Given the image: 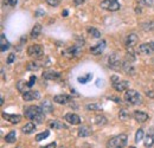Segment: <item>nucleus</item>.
Here are the masks:
<instances>
[{"label": "nucleus", "mask_w": 154, "mask_h": 148, "mask_svg": "<svg viewBox=\"0 0 154 148\" xmlns=\"http://www.w3.org/2000/svg\"><path fill=\"white\" fill-rule=\"evenodd\" d=\"M16 137H17L16 131H14V130H11V131L5 136V141H6L7 143H13V142L16 141Z\"/></svg>", "instance_id": "bb28decb"}, {"label": "nucleus", "mask_w": 154, "mask_h": 148, "mask_svg": "<svg viewBox=\"0 0 154 148\" xmlns=\"http://www.w3.org/2000/svg\"><path fill=\"white\" fill-rule=\"evenodd\" d=\"M125 101L131 104V106H136V104H141L142 103V97L141 95L137 93L136 90H131L128 89L126 93H125V96H123Z\"/></svg>", "instance_id": "7ed1b4c3"}, {"label": "nucleus", "mask_w": 154, "mask_h": 148, "mask_svg": "<svg viewBox=\"0 0 154 148\" xmlns=\"http://www.w3.org/2000/svg\"><path fill=\"white\" fill-rule=\"evenodd\" d=\"M133 117L135 119V121L140 122V123H143L148 120V114L145 113V111H141V110H135L134 114H133Z\"/></svg>", "instance_id": "4468645a"}, {"label": "nucleus", "mask_w": 154, "mask_h": 148, "mask_svg": "<svg viewBox=\"0 0 154 148\" xmlns=\"http://www.w3.org/2000/svg\"><path fill=\"white\" fill-rule=\"evenodd\" d=\"M27 55L31 56V57H35V58H40V57H43V55H44L43 48L39 44L30 45L29 49H27Z\"/></svg>", "instance_id": "423d86ee"}, {"label": "nucleus", "mask_w": 154, "mask_h": 148, "mask_svg": "<svg viewBox=\"0 0 154 148\" xmlns=\"http://www.w3.org/2000/svg\"><path fill=\"white\" fill-rule=\"evenodd\" d=\"M127 141H128V136L126 134H120L109 139L106 146L107 148H123L127 145Z\"/></svg>", "instance_id": "f03ea898"}, {"label": "nucleus", "mask_w": 154, "mask_h": 148, "mask_svg": "<svg viewBox=\"0 0 154 148\" xmlns=\"http://www.w3.org/2000/svg\"><path fill=\"white\" fill-rule=\"evenodd\" d=\"M26 69H27L29 71H37L39 69V65L37 63H35V62H31V63H29V64L26 65Z\"/></svg>", "instance_id": "c9c22d12"}, {"label": "nucleus", "mask_w": 154, "mask_h": 148, "mask_svg": "<svg viewBox=\"0 0 154 148\" xmlns=\"http://www.w3.org/2000/svg\"><path fill=\"white\" fill-rule=\"evenodd\" d=\"M59 148H66V147H63V146H62V147H59Z\"/></svg>", "instance_id": "8fccbe9b"}, {"label": "nucleus", "mask_w": 154, "mask_h": 148, "mask_svg": "<svg viewBox=\"0 0 154 148\" xmlns=\"http://www.w3.org/2000/svg\"><path fill=\"white\" fill-rule=\"evenodd\" d=\"M91 133H93V130H91V128L89 126H82V127H79L77 134H78L79 137H85V136L91 135Z\"/></svg>", "instance_id": "412c9836"}, {"label": "nucleus", "mask_w": 154, "mask_h": 148, "mask_svg": "<svg viewBox=\"0 0 154 148\" xmlns=\"http://www.w3.org/2000/svg\"><path fill=\"white\" fill-rule=\"evenodd\" d=\"M57 147V145H56V142H51V143H49V145H46L45 147L43 148H56Z\"/></svg>", "instance_id": "a19ab883"}, {"label": "nucleus", "mask_w": 154, "mask_h": 148, "mask_svg": "<svg viewBox=\"0 0 154 148\" xmlns=\"http://www.w3.org/2000/svg\"><path fill=\"white\" fill-rule=\"evenodd\" d=\"M85 108L88 110H91V111H97V110H101L102 109V106L100 103H91V104H87Z\"/></svg>", "instance_id": "2f4dec72"}, {"label": "nucleus", "mask_w": 154, "mask_h": 148, "mask_svg": "<svg viewBox=\"0 0 154 148\" xmlns=\"http://www.w3.org/2000/svg\"><path fill=\"white\" fill-rule=\"evenodd\" d=\"M71 96L65 95V94H60V95H56L54 97V102H56L58 104H68L69 102H71Z\"/></svg>", "instance_id": "f8f14e48"}, {"label": "nucleus", "mask_w": 154, "mask_h": 148, "mask_svg": "<svg viewBox=\"0 0 154 148\" xmlns=\"http://www.w3.org/2000/svg\"><path fill=\"white\" fill-rule=\"evenodd\" d=\"M91 78H93V74L88 72V74L83 75V76L77 77V82H78L79 84H87L88 82H90V81H91Z\"/></svg>", "instance_id": "b1692460"}, {"label": "nucleus", "mask_w": 154, "mask_h": 148, "mask_svg": "<svg viewBox=\"0 0 154 148\" xmlns=\"http://www.w3.org/2000/svg\"><path fill=\"white\" fill-rule=\"evenodd\" d=\"M10 1H11V0H5V2H6V5H10Z\"/></svg>", "instance_id": "de8ad7c7"}, {"label": "nucleus", "mask_w": 154, "mask_h": 148, "mask_svg": "<svg viewBox=\"0 0 154 148\" xmlns=\"http://www.w3.org/2000/svg\"><path fill=\"white\" fill-rule=\"evenodd\" d=\"M40 32H42V25H40V24H36V25L33 26L32 31H31V38H32V39L38 38L39 35H40Z\"/></svg>", "instance_id": "393cba45"}, {"label": "nucleus", "mask_w": 154, "mask_h": 148, "mask_svg": "<svg viewBox=\"0 0 154 148\" xmlns=\"http://www.w3.org/2000/svg\"><path fill=\"white\" fill-rule=\"evenodd\" d=\"M26 88H29V85H27V82H24V81H19L18 83H17V89L19 90L20 93H26L27 90H26Z\"/></svg>", "instance_id": "cd10ccee"}, {"label": "nucleus", "mask_w": 154, "mask_h": 148, "mask_svg": "<svg viewBox=\"0 0 154 148\" xmlns=\"http://www.w3.org/2000/svg\"><path fill=\"white\" fill-rule=\"evenodd\" d=\"M82 52V46L81 45H72L71 48H69L64 54L71 58H75V57H78Z\"/></svg>", "instance_id": "9b49d317"}, {"label": "nucleus", "mask_w": 154, "mask_h": 148, "mask_svg": "<svg viewBox=\"0 0 154 148\" xmlns=\"http://www.w3.org/2000/svg\"><path fill=\"white\" fill-rule=\"evenodd\" d=\"M59 2H60V0H46V4L50 5V6H54V7L58 6Z\"/></svg>", "instance_id": "4c0bfd02"}, {"label": "nucleus", "mask_w": 154, "mask_h": 148, "mask_svg": "<svg viewBox=\"0 0 154 148\" xmlns=\"http://www.w3.org/2000/svg\"><path fill=\"white\" fill-rule=\"evenodd\" d=\"M87 31H88V33L90 36H93L94 38H101V32L97 29H95V27H88Z\"/></svg>", "instance_id": "c756f323"}, {"label": "nucleus", "mask_w": 154, "mask_h": 148, "mask_svg": "<svg viewBox=\"0 0 154 148\" xmlns=\"http://www.w3.org/2000/svg\"><path fill=\"white\" fill-rule=\"evenodd\" d=\"M100 6L103 10H107L110 12H115V11H119L121 8V5L117 0H103V1H101Z\"/></svg>", "instance_id": "20e7f679"}, {"label": "nucleus", "mask_w": 154, "mask_h": 148, "mask_svg": "<svg viewBox=\"0 0 154 148\" xmlns=\"http://www.w3.org/2000/svg\"><path fill=\"white\" fill-rule=\"evenodd\" d=\"M43 78L48 79V81H52V79H58L60 77V74L57 71H44L43 72Z\"/></svg>", "instance_id": "aec40b11"}, {"label": "nucleus", "mask_w": 154, "mask_h": 148, "mask_svg": "<svg viewBox=\"0 0 154 148\" xmlns=\"http://www.w3.org/2000/svg\"><path fill=\"white\" fill-rule=\"evenodd\" d=\"M142 139H143V129H137L136 130V133H135V142L136 143H139L140 141H142Z\"/></svg>", "instance_id": "f704fd0d"}, {"label": "nucleus", "mask_w": 154, "mask_h": 148, "mask_svg": "<svg viewBox=\"0 0 154 148\" xmlns=\"http://www.w3.org/2000/svg\"><path fill=\"white\" fill-rule=\"evenodd\" d=\"M154 145V137L153 135H147L145 139V147L151 148Z\"/></svg>", "instance_id": "473e14b6"}, {"label": "nucleus", "mask_w": 154, "mask_h": 148, "mask_svg": "<svg viewBox=\"0 0 154 148\" xmlns=\"http://www.w3.org/2000/svg\"><path fill=\"white\" fill-rule=\"evenodd\" d=\"M39 97H40V94L36 90H27L26 93L23 94L24 101H33V100H38Z\"/></svg>", "instance_id": "ddd939ff"}, {"label": "nucleus", "mask_w": 154, "mask_h": 148, "mask_svg": "<svg viewBox=\"0 0 154 148\" xmlns=\"http://www.w3.org/2000/svg\"><path fill=\"white\" fill-rule=\"evenodd\" d=\"M108 98H109V100H114V101H116V103H120V102H121V100L117 98V97H113V96H112V97H108Z\"/></svg>", "instance_id": "79ce46f5"}, {"label": "nucleus", "mask_w": 154, "mask_h": 148, "mask_svg": "<svg viewBox=\"0 0 154 148\" xmlns=\"http://www.w3.org/2000/svg\"><path fill=\"white\" fill-rule=\"evenodd\" d=\"M1 116H2L4 120H6V121H8L10 123H13V125L19 123L20 121H21V116L18 115V114H6V113H2Z\"/></svg>", "instance_id": "9d476101"}, {"label": "nucleus", "mask_w": 154, "mask_h": 148, "mask_svg": "<svg viewBox=\"0 0 154 148\" xmlns=\"http://www.w3.org/2000/svg\"><path fill=\"white\" fill-rule=\"evenodd\" d=\"M107 46V42L106 40H101L100 43H97L96 45H94L93 48H90V52L94 56H98L103 52V50Z\"/></svg>", "instance_id": "6e6552de"}, {"label": "nucleus", "mask_w": 154, "mask_h": 148, "mask_svg": "<svg viewBox=\"0 0 154 148\" xmlns=\"http://www.w3.org/2000/svg\"><path fill=\"white\" fill-rule=\"evenodd\" d=\"M142 29L145 31H154V20H147L141 24Z\"/></svg>", "instance_id": "a878e982"}, {"label": "nucleus", "mask_w": 154, "mask_h": 148, "mask_svg": "<svg viewBox=\"0 0 154 148\" xmlns=\"http://www.w3.org/2000/svg\"><path fill=\"white\" fill-rule=\"evenodd\" d=\"M122 69L125 70V72L127 75H132V76L135 75V68L134 65H133V63L127 60V59L125 62H122Z\"/></svg>", "instance_id": "2eb2a0df"}, {"label": "nucleus", "mask_w": 154, "mask_h": 148, "mask_svg": "<svg viewBox=\"0 0 154 148\" xmlns=\"http://www.w3.org/2000/svg\"><path fill=\"white\" fill-rule=\"evenodd\" d=\"M62 14H63V16H64V17H66V16H68V14H69V12H68V11H66V10H64V11H63V13H62Z\"/></svg>", "instance_id": "a18cd8bd"}, {"label": "nucleus", "mask_w": 154, "mask_h": 148, "mask_svg": "<svg viewBox=\"0 0 154 148\" xmlns=\"http://www.w3.org/2000/svg\"><path fill=\"white\" fill-rule=\"evenodd\" d=\"M108 66L114 69V70H119L122 66V62L120 60L119 56L116 55V54H113V55L109 56V58H108Z\"/></svg>", "instance_id": "0eeeda50"}, {"label": "nucleus", "mask_w": 154, "mask_h": 148, "mask_svg": "<svg viewBox=\"0 0 154 148\" xmlns=\"http://www.w3.org/2000/svg\"><path fill=\"white\" fill-rule=\"evenodd\" d=\"M113 88L119 93L127 91L129 88V82L128 81H120L116 76H114L113 77Z\"/></svg>", "instance_id": "39448f33"}, {"label": "nucleus", "mask_w": 154, "mask_h": 148, "mask_svg": "<svg viewBox=\"0 0 154 148\" xmlns=\"http://www.w3.org/2000/svg\"><path fill=\"white\" fill-rule=\"evenodd\" d=\"M137 40H139V38L136 36V33H129L126 38V46L129 48V49L134 48L135 45L137 44Z\"/></svg>", "instance_id": "dca6fc26"}, {"label": "nucleus", "mask_w": 154, "mask_h": 148, "mask_svg": "<svg viewBox=\"0 0 154 148\" xmlns=\"http://www.w3.org/2000/svg\"><path fill=\"white\" fill-rule=\"evenodd\" d=\"M151 46H152V49H153V51H154V42L151 43Z\"/></svg>", "instance_id": "09e8293b"}, {"label": "nucleus", "mask_w": 154, "mask_h": 148, "mask_svg": "<svg viewBox=\"0 0 154 148\" xmlns=\"http://www.w3.org/2000/svg\"><path fill=\"white\" fill-rule=\"evenodd\" d=\"M95 123L97 126H104L107 123V119L103 116V115H97L95 117Z\"/></svg>", "instance_id": "7c9ffc66"}, {"label": "nucleus", "mask_w": 154, "mask_h": 148, "mask_svg": "<svg viewBox=\"0 0 154 148\" xmlns=\"http://www.w3.org/2000/svg\"><path fill=\"white\" fill-rule=\"evenodd\" d=\"M14 60H16V55H14V54H11V55H8L6 62H7V64H12Z\"/></svg>", "instance_id": "58836bf2"}, {"label": "nucleus", "mask_w": 154, "mask_h": 148, "mask_svg": "<svg viewBox=\"0 0 154 148\" xmlns=\"http://www.w3.org/2000/svg\"><path fill=\"white\" fill-rule=\"evenodd\" d=\"M137 51H139V54H141V55L147 56V55H151V54H152L153 49H152V46H151V43H149V44L145 43V44H141V45L139 46Z\"/></svg>", "instance_id": "a211bd4d"}, {"label": "nucleus", "mask_w": 154, "mask_h": 148, "mask_svg": "<svg viewBox=\"0 0 154 148\" xmlns=\"http://www.w3.org/2000/svg\"><path fill=\"white\" fill-rule=\"evenodd\" d=\"M151 96V97H154V94H153V91H147V96Z\"/></svg>", "instance_id": "49530a36"}, {"label": "nucleus", "mask_w": 154, "mask_h": 148, "mask_svg": "<svg viewBox=\"0 0 154 148\" xmlns=\"http://www.w3.org/2000/svg\"><path fill=\"white\" fill-rule=\"evenodd\" d=\"M119 117H120V120H122V121H126V120L131 119V114H129V113H128L127 110L122 109V110H120V113H119Z\"/></svg>", "instance_id": "72a5a7b5"}, {"label": "nucleus", "mask_w": 154, "mask_h": 148, "mask_svg": "<svg viewBox=\"0 0 154 148\" xmlns=\"http://www.w3.org/2000/svg\"><path fill=\"white\" fill-rule=\"evenodd\" d=\"M64 119H65V121L68 123H70L72 126H77V125L81 123V117L77 114H75V113H68V114H65Z\"/></svg>", "instance_id": "1a4fd4ad"}, {"label": "nucleus", "mask_w": 154, "mask_h": 148, "mask_svg": "<svg viewBox=\"0 0 154 148\" xmlns=\"http://www.w3.org/2000/svg\"><path fill=\"white\" fill-rule=\"evenodd\" d=\"M17 148H19V147H17Z\"/></svg>", "instance_id": "603ef678"}, {"label": "nucleus", "mask_w": 154, "mask_h": 148, "mask_svg": "<svg viewBox=\"0 0 154 148\" xmlns=\"http://www.w3.org/2000/svg\"><path fill=\"white\" fill-rule=\"evenodd\" d=\"M49 127L54 129H66V125H64L62 121L58 120H51L49 122Z\"/></svg>", "instance_id": "4be33fe9"}, {"label": "nucleus", "mask_w": 154, "mask_h": 148, "mask_svg": "<svg viewBox=\"0 0 154 148\" xmlns=\"http://www.w3.org/2000/svg\"><path fill=\"white\" fill-rule=\"evenodd\" d=\"M36 81H37V77H36V75H32V76L30 77L29 82H27V85H29V88L33 87V85H35V83H36Z\"/></svg>", "instance_id": "e433bc0d"}, {"label": "nucleus", "mask_w": 154, "mask_h": 148, "mask_svg": "<svg viewBox=\"0 0 154 148\" xmlns=\"http://www.w3.org/2000/svg\"><path fill=\"white\" fill-rule=\"evenodd\" d=\"M21 130H23L24 134H32V133L36 130V123H35V122H29V123H26V125L21 128Z\"/></svg>", "instance_id": "5701e85b"}, {"label": "nucleus", "mask_w": 154, "mask_h": 148, "mask_svg": "<svg viewBox=\"0 0 154 148\" xmlns=\"http://www.w3.org/2000/svg\"><path fill=\"white\" fill-rule=\"evenodd\" d=\"M24 114L25 116L31 120V121H35L37 123H43L44 120H45V114L44 111L42 110L40 107L37 106H29V107H25L24 108Z\"/></svg>", "instance_id": "f257e3e1"}, {"label": "nucleus", "mask_w": 154, "mask_h": 148, "mask_svg": "<svg viewBox=\"0 0 154 148\" xmlns=\"http://www.w3.org/2000/svg\"><path fill=\"white\" fill-rule=\"evenodd\" d=\"M50 135V131L49 130H45V131H42V133H39L36 135V141L37 142H40V141H43V140H45L48 136Z\"/></svg>", "instance_id": "c85d7f7f"}, {"label": "nucleus", "mask_w": 154, "mask_h": 148, "mask_svg": "<svg viewBox=\"0 0 154 148\" xmlns=\"http://www.w3.org/2000/svg\"><path fill=\"white\" fill-rule=\"evenodd\" d=\"M10 48H11L10 42L6 39V36L4 33H1V36H0V50H1V52L7 51Z\"/></svg>", "instance_id": "6ab92c4d"}, {"label": "nucleus", "mask_w": 154, "mask_h": 148, "mask_svg": "<svg viewBox=\"0 0 154 148\" xmlns=\"http://www.w3.org/2000/svg\"><path fill=\"white\" fill-rule=\"evenodd\" d=\"M40 108H42V110L44 111V114H51L54 111V104L49 100H44L40 103Z\"/></svg>", "instance_id": "f3484780"}, {"label": "nucleus", "mask_w": 154, "mask_h": 148, "mask_svg": "<svg viewBox=\"0 0 154 148\" xmlns=\"http://www.w3.org/2000/svg\"><path fill=\"white\" fill-rule=\"evenodd\" d=\"M141 1H142L143 5H146V6H148V7L154 5V0H141Z\"/></svg>", "instance_id": "ea45409f"}, {"label": "nucleus", "mask_w": 154, "mask_h": 148, "mask_svg": "<svg viewBox=\"0 0 154 148\" xmlns=\"http://www.w3.org/2000/svg\"><path fill=\"white\" fill-rule=\"evenodd\" d=\"M85 0H75V4L76 5H81V4H83Z\"/></svg>", "instance_id": "c03bdc74"}, {"label": "nucleus", "mask_w": 154, "mask_h": 148, "mask_svg": "<svg viewBox=\"0 0 154 148\" xmlns=\"http://www.w3.org/2000/svg\"><path fill=\"white\" fill-rule=\"evenodd\" d=\"M129 148H135V147H129Z\"/></svg>", "instance_id": "3c124183"}, {"label": "nucleus", "mask_w": 154, "mask_h": 148, "mask_svg": "<svg viewBox=\"0 0 154 148\" xmlns=\"http://www.w3.org/2000/svg\"><path fill=\"white\" fill-rule=\"evenodd\" d=\"M17 2H18V0H11L10 1V6H16Z\"/></svg>", "instance_id": "37998d69"}]
</instances>
